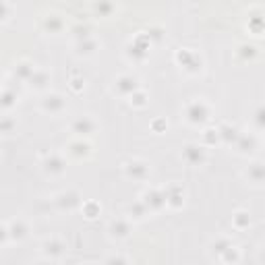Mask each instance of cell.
<instances>
[{
    "instance_id": "obj_6",
    "label": "cell",
    "mask_w": 265,
    "mask_h": 265,
    "mask_svg": "<svg viewBox=\"0 0 265 265\" xmlns=\"http://www.w3.org/2000/svg\"><path fill=\"white\" fill-rule=\"evenodd\" d=\"M255 122H257V131H261V129H263V108H259V110H257Z\"/></svg>"
},
{
    "instance_id": "obj_2",
    "label": "cell",
    "mask_w": 265,
    "mask_h": 265,
    "mask_svg": "<svg viewBox=\"0 0 265 265\" xmlns=\"http://www.w3.org/2000/svg\"><path fill=\"white\" fill-rule=\"evenodd\" d=\"M259 147V137L255 132H248V135H238V151L240 153H255V149Z\"/></svg>"
},
{
    "instance_id": "obj_3",
    "label": "cell",
    "mask_w": 265,
    "mask_h": 265,
    "mask_svg": "<svg viewBox=\"0 0 265 265\" xmlns=\"http://www.w3.org/2000/svg\"><path fill=\"white\" fill-rule=\"evenodd\" d=\"M248 31L253 35L263 33V11L261 9H255L253 13H248Z\"/></svg>"
},
{
    "instance_id": "obj_5",
    "label": "cell",
    "mask_w": 265,
    "mask_h": 265,
    "mask_svg": "<svg viewBox=\"0 0 265 265\" xmlns=\"http://www.w3.org/2000/svg\"><path fill=\"white\" fill-rule=\"evenodd\" d=\"M234 226L236 228H248L251 226V214H247V212H238L236 215H234Z\"/></svg>"
},
{
    "instance_id": "obj_4",
    "label": "cell",
    "mask_w": 265,
    "mask_h": 265,
    "mask_svg": "<svg viewBox=\"0 0 265 265\" xmlns=\"http://www.w3.org/2000/svg\"><path fill=\"white\" fill-rule=\"evenodd\" d=\"M238 54H243L245 60H248V65H251V62H255L259 58V48H257L255 44H243L238 48Z\"/></svg>"
},
{
    "instance_id": "obj_1",
    "label": "cell",
    "mask_w": 265,
    "mask_h": 265,
    "mask_svg": "<svg viewBox=\"0 0 265 265\" xmlns=\"http://www.w3.org/2000/svg\"><path fill=\"white\" fill-rule=\"evenodd\" d=\"M245 176H247V181H248V184H253V186H261L263 184V181H265V168H263V162H251L248 164V168H247V172H245Z\"/></svg>"
}]
</instances>
